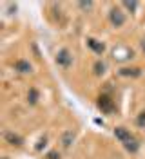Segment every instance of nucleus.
<instances>
[{"label":"nucleus","mask_w":145,"mask_h":159,"mask_svg":"<svg viewBox=\"0 0 145 159\" xmlns=\"http://www.w3.org/2000/svg\"><path fill=\"white\" fill-rule=\"evenodd\" d=\"M27 98H29V101H31V103H36V98H38V92H36L35 89H31V90H29V96H27Z\"/></svg>","instance_id":"11"},{"label":"nucleus","mask_w":145,"mask_h":159,"mask_svg":"<svg viewBox=\"0 0 145 159\" xmlns=\"http://www.w3.org/2000/svg\"><path fill=\"white\" fill-rule=\"evenodd\" d=\"M15 69L22 72V74H26V72H31V63L26 61V60H18L17 63H15Z\"/></svg>","instance_id":"7"},{"label":"nucleus","mask_w":145,"mask_h":159,"mask_svg":"<svg viewBox=\"0 0 145 159\" xmlns=\"http://www.w3.org/2000/svg\"><path fill=\"white\" fill-rule=\"evenodd\" d=\"M73 139H75V134H73V132H65V134H64V138H62V143H64V147H65V148H67V147H71Z\"/></svg>","instance_id":"9"},{"label":"nucleus","mask_w":145,"mask_h":159,"mask_svg":"<svg viewBox=\"0 0 145 159\" xmlns=\"http://www.w3.org/2000/svg\"><path fill=\"white\" fill-rule=\"evenodd\" d=\"M87 45L94 51V52H98V54H102V52H104V49H105V47H104V43H102V42H98V40H94V38H89V40H87Z\"/></svg>","instance_id":"6"},{"label":"nucleus","mask_w":145,"mask_h":159,"mask_svg":"<svg viewBox=\"0 0 145 159\" xmlns=\"http://www.w3.org/2000/svg\"><path fill=\"white\" fill-rule=\"evenodd\" d=\"M138 125H140V127H143L145 125V112H142V116L138 118Z\"/></svg>","instance_id":"15"},{"label":"nucleus","mask_w":145,"mask_h":159,"mask_svg":"<svg viewBox=\"0 0 145 159\" xmlns=\"http://www.w3.org/2000/svg\"><path fill=\"white\" fill-rule=\"evenodd\" d=\"M136 6H138L136 2H129V0H125V2H123V7H127L129 11H134V9H136Z\"/></svg>","instance_id":"12"},{"label":"nucleus","mask_w":145,"mask_h":159,"mask_svg":"<svg viewBox=\"0 0 145 159\" xmlns=\"http://www.w3.org/2000/svg\"><path fill=\"white\" fill-rule=\"evenodd\" d=\"M142 47H143V51H145V40H143V42H142Z\"/></svg>","instance_id":"17"},{"label":"nucleus","mask_w":145,"mask_h":159,"mask_svg":"<svg viewBox=\"0 0 145 159\" xmlns=\"http://www.w3.org/2000/svg\"><path fill=\"white\" fill-rule=\"evenodd\" d=\"M120 74H122V76H138V74H140V69H122L120 70Z\"/></svg>","instance_id":"10"},{"label":"nucleus","mask_w":145,"mask_h":159,"mask_svg":"<svg viewBox=\"0 0 145 159\" xmlns=\"http://www.w3.org/2000/svg\"><path fill=\"white\" fill-rule=\"evenodd\" d=\"M104 69H105V65H104L102 61H98L96 65H94V72H96V74H102V72H104Z\"/></svg>","instance_id":"13"},{"label":"nucleus","mask_w":145,"mask_h":159,"mask_svg":"<svg viewBox=\"0 0 145 159\" xmlns=\"http://www.w3.org/2000/svg\"><path fill=\"white\" fill-rule=\"evenodd\" d=\"M6 139L9 141L11 145H15V147H20V145H22V138H20V136H17V134L6 132Z\"/></svg>","instance_id":"8"},{"label":"nucleus","mask_w":145,"mask_h":159,"mask_svg":"<svg viewBox=\"0 0 145 159\" xmlns=\"http://www.w3.org/2000/svg\"><path fill=\"white\" fill-rule=\"evenodd\" d=\"M114 136H116V139H120V141L123 143V147H125L129 152H136V150H138V141H136V138L127 129H123V127H116Z\"/></svg>","instance_id":"1"},{"label":"nucleus","mask_w":145,"mask_h":159,"mask_svg":"<svg viewBox=\"0 0 145 159\" xmlns=\"http://www.w3.org/2000/svg\"><path fill=\"white\" fill-rule=\"evenodd\" d=\"M80 7L82 9H91L93 7V2H80Z\"/></svg>","instance_id":"14"},{"label":"nucleus","mask_w":145,"mask_h":159,"mask_svg":"<svg viewBox=\"0 0 145 159\" xmlns=\"http://www.w3.org/2000/svg\"><path fill=\"white\" fill-rule=\"evenodd\" d=\"M56 63H58V65H62V67H69V65L73 63V56H71V52H69L67 49L58 51V54H56Z\"/></svg>","instance_id":"5"},{"label":"nucleus","mask_w":145,"mask_h":159,"mask_svg":"<svg viewBox=\"0 0 145 159\" xmlns=\"http://www.w3.org/2000/svg\"><path fill=\"white\" fill-rule=\"evenodd\" d=\"M133 56H134V52L129 49V47H125V45H118V47L113 49V58L116 61H127V60H131Z\"/></svg>","instance_id":"2"},{"label":"nucleus","mask_w":145,"mask_h":159,"mask_svg":"<svg viewBox=\"0 0 145 159\" xmlns=\"http://www.w3.org/2000/svg\"><path fill=\"white\" fill-rule=\"evenodd\" d=\"M98 107H100L102 112H105V114H113L116 110L114 101L109 98V96H100V98H98Z\"/></svg>","instance_id":"3"},{"label":"nucleus","mask_w":145,"mask_h":159,"mask_svg":"<svg viewBox=\"0 0 145 159\" xmlns=\"http://www.w3.org/2000/svg\"><path fill=\"white\" fill-rule=\"evenodd\" d=\"M109 18H111V24H113L114 27H122V25L125 24V15L118 9V7H113V9H111Z\"/></svg>","instance_id":"4"},{"label":"nucleus","mask_w":145,"mask_h":159,"mask_svg":"<svg viewBox=\"0 0 145 159\" xmlns=\"http://www.w3.org/2000/svg\"><path fill=\"white\" fill-rule=\"evenodd\" d=\"M49 159H60V156L55 154V152H51V154H49Z\"/></svg>","instance_id":"16"}]
</instances>
